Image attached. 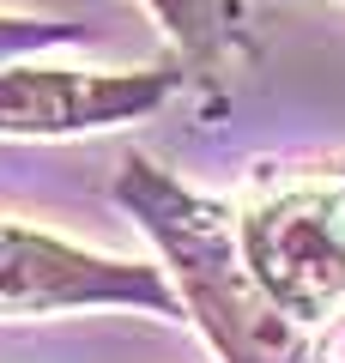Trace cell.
<instances>
[{
	"instance_id": "277c9868",
	"label": "cell",
	"mask_w": 345,
	"mask_h": 363,
	"mask_svg": "<svg viewBox=\"0 0 345 363\" xmlns=\"http://www.w3.org/2000/svg\"><path fill=\"white\" fill-rule=\"evenodd\" d=\"M188 61H158L140 73H73V67L13 61L0 67V140H73L146 121L188 85Z\"/></svg>"
},
{
	"instance_id": "6da1fadb",
	"label": "cell",
	"mask_w": 345,
	"mask_h": 363,
	"mask_svg": "<svg viewBox=\"0 0 345 363\" xmlns=\"http://www.w3.org/2000/svg\"><path fill=\"white\" fill-rule=\"evenodd\" d=\"M109 194L146 230L188 321L206 333V345L224 363H327V345L303 333L255 285L243 236H236V206L182 188L170 169H158L140 152L121 157Z\"/></svg>"
},
{
	"instance_id": "5b68a950",
	"label": "cell",
	"mask_w": 345,
	"mask_h": 363,
	"mask_svg": "<svg viewBox=\"0 0 345 363\" xmlns=\"http://www.w3.org/2000/svg\"><path fill=\"white\" fill-rule=\"evenodd\" d=\"M146 13L164 25L170 49L188 61L194 79H218L255 55L248 37V0H140Z\"/></svg>"
},
{
	"instance_id": "3957f363",
	"label": "cell",
	"mask_w": 345,
	"mask_h": 363,
	"mask_svg": "<svg viewBox=\"0 0 345 363\" xmlns=\"http://www.w3.org/2000/svg\"><path fill=\"white\" fill-rule=\"evenodd\" d=\"M67 309H146L182 321V297L164 267L91 255L49 230L0 218V315H67Z\"/></svg>"
},
{
	"instance_id": "7a4b0ae2",
	"label": "cell",
	"mask_w": 345,
	"mask_h": 363,
	"mask_svg": "<svg viewBox=\"0 0 345 363\" xmlns=\"http://www.w3.org/2000/svg\"><path fill=\"white\" fill-rule=\"evenodd\" d=\"M236 236L255 285L303 333L345 327V157L255 164L236 194Z\"/></svg>"
},
{
	"instance_id": "8992f818",
	"label": "cell",
	"mask_w": 345,
	"mask_h": 363,
	"mask_svg": "<svg viewBox=\"0 0 345 363\" xmlns=\"http://www.w3.org/2000/svg\"><path fill=\"white\" fill-rule=\"evenodd\" d=\"M91 43V25H73V18H25V13H0V67L31 61L43 49H79Z\"/></svg>"
}]
</instances>
